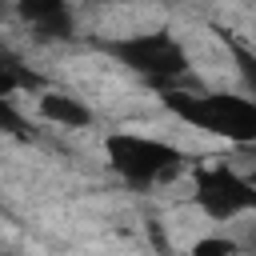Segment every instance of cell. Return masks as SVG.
<instances>
[{"mask_svg": "<svg viewBox=\"0 0 256 256\" xmlns=\"http://www.w3.org/2000/svg\"><path fill=\"white\" fill-rule=\"evenodd\" d=\"M236 248H240L236 240H200V244H196L200 256H204V252H236Z\"/></svg>", "mask_w": 256, "mask_h": 256, "instance_id": "9", "label": "cell"}, {"mask_svg": "<svg viewBox=\"0 0 256 256\" xmlns=\"http://www.w3.org/2000/svg\"><path fill=\"white\" fill-rule=\"evenodd\" d=\"M252 180H256V168H252Z\"/></svg>", "mask_w": 256, "mask_h": 256, "instance_id": "10", "label": "cell"}, {"mask_svg": "<svg viewBox=\"0 0 256 256\" xmlns=\"http://www.w3.org/2000/svg\"><path fill=\"white\" fill-rule=\"evenodd\" d=\"M116 64L132 68L136 76H144L156 88H168L176 80L188 76V52L172 32H140V36H120V40H104L100 44Z\"/></svg>", "mask_w": 256, "mask_h": 256, "instance_id": "3", "label": "cell"}, {"mask_svg": "<svg viewBox=\"0 0 256 256\" xmlns=\"http://www.w3.org/2000/svg\"><path fill=\"white\" fill-rule=\"evenodd\" d=\"M164 108L212 136H224L232 144H252L256 140V100L232 96V92H180L164 88Z\"/></svg>", "mask_w": 256, "mask_h": 256, "instance_id": "1", "label": "cell"}, {"mask_svg": "<svg viewBox=\"0 0 256 256\" xmlns=\"http://www.w3.org/2000/svg\"><path fill=\"white\" fill-rule=\"evenodd\" d=\"M104 156L112 164V172L132 184V188H152V184H168L172 176L184 172V152L152 140V136H136V132H112L104 140Z\"/></svg>", "mask_w": 256, "mask_h": 256, "instance_id": "2", "label": "cell"}, {"mask_svg": "<svg viewBox=\"0 0 256 256\" xmlns=\"http://www.w3.org/2000/svg\"><path fill=\"white\" fill-rule=\"evenodd\" d=\"M16 88H44V80L36 76V72H28L12 52H4V60H0V96H12Z\"/></svg>", "mask_w": 256, "mask_h": 256, "instance_id": "7", "label": "cell"}, {"mask_svg": "<svg viewBox=\"0 0 256 256\" xmlns=\"http://www.w3.org/2000/svg\"><path fill=\"white\" fill-rule=\"evenodd\" d=\"M16 12L40 40H72L76 36V12L68 0H16Z\"/></svg>", "mask_w": 256, "mask_h": 256, "instance_id": "5", "label": "cell"}, {"mask_svg": "<svg viewBox=\"0 0 256 256\" xmlns=\"http://www.w3.org/2000/svg\"><path fill=\"white\" fill-rule=\"evenodd\" d=\"M196 184V204L212 220H236L256 208V180L232 172L228 164H204L192 172Z\"/></svg>", "mask_w": 256, "mask_h": 256, "instance_id": "4", "label": "cell"}, {"mask_svg": "<svg viewBox=\"0 0 256 256\" xmlns=\"http://www.w3.org/2000/svg\"><path fill=\"white\" fill-rule=\"evenodd\" d=\"M40 116L60 124V128H84L92 124V112L88 104H80L76 96H64V92H44L40 96Z\"/></svg>", "mask_w": 256, "mask_h": 256, "instance_id": "6", "label": "cell"}, {"mask_svg": "<svg viewBox=\"0 0 256 256\" xmlns=\"http://www.w3.org/2000/svg\"><path fill=\"white\" fill-rule=\"evenodd\" d=\"M96 4H108V0H96Z\"/></svg>", "mask_w": 256, "mask_h": 256, "instance_id": "11", "label": "cell"}, {"mask_svg": "<svg viewBox=\"0 0 256 256\" xmlns=\"http://www.w3.org/2000/svg\"><path fill=\"white\" fill-rule=\"evenodd\" d=\"M228 48H232V60H236V68H240L244 88L256 96V52H248V48H244V44H236V40H232Z\"/></svg>", "mask_w": 256, "mask_h": 256, "instance_id": "8", "label": "cell"}]
</instances>
